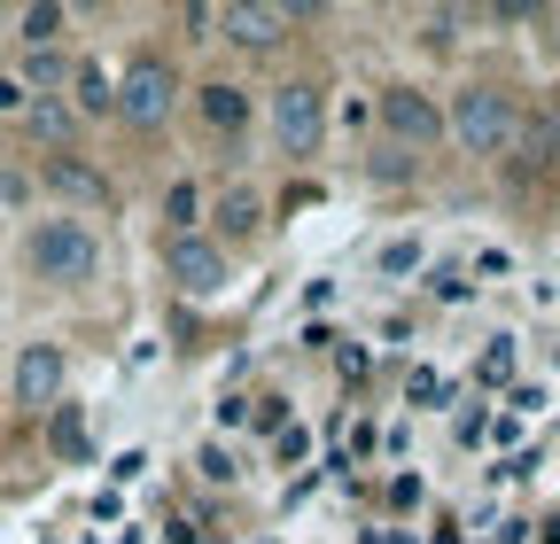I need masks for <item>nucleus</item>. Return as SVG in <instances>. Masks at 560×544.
I'll use <instances>...</instances> for the list:
<instances>
[{
  "label": "nucleus",
  "mask_w": 560,
  "mask_h": 544,
  "mask_svg": "<svg viewBox=\"0 0 560 544\" xmlns=\"http://www.w3.org/2000/svg\"><path fill=\"white\" fill-rule=\"evenodd\" d=\"M444 125H452V149H467V156H506L522 141V109L506 86H459L444 102Z\"/></svg>",
  "instance_id": "f257e3e1"
},
{
  "label": "nucleus",
  "mask_w": 560,
  "mask_h": 544,
  "mask_svg": "<svg viewBox=\"0 0 560 544\" xmlns=\"http://www.w3.org/2000/svg\"><path fill=\"white\" fill-rule=\"evenodd\" d=\"M195 211H202L195 179H172V194H164V226H172V241H179V234H195Z\"/></svg>",
  "instance_id": "dca6fc26"
},
{
  "label": "nucleus",
  "mask_w": 560,
  "mask_h": 544,
  "mask_svg": "<svg viewBox=\"0 0 560 544\" xmlns=\"http://www.w3.org/2000/svg\"><path fill=\"white\" fill-rule=\"evenodd\" d=\"M70 102H79V117H109V109H117V79L102 71V62H79V79H70Z\"/></svg>",
  "instance_id": "ddd939ff"
},
{
  "label": "nucleus",
  "mask_w": 560,
  "mask_h": 544,
  "mask_svg": "<svg viewBox=\"0 0 560 544\" xmlns=\"http://www.w3.org/2000/svg\"><path fill=\"white\" fill-rule=\"evenodd\" d=\"M195 466L210 474V483H234V474H242V466H234V451H219V444H202V451H195Z\"/></svg>",
  "instance_id": "6ab92c4d"
},
{
  "label": "nucleus",
  "mask_w": 560,
  "mask_h": 544,
  "mask_svg": "<svg viewBox=\"0 0 560 544\" xmlns=\"http://www.w3.org/2000/svg\"><path fill=\"white\" fill-rule=\"evenodd\" d=\"M24 125H32V141H39L47 156H70V132H79V109L47 94V102H32V109H24Z\"/></svg>",
  "instance_id": "9b49d317"
},
{
  "label": "nucleus",
  "mask_w": 560,
  "mask_h": 544,
  "mask_svg": "<svg viewBox=\"0 0 560 544\" xmlns=\"http://www.w3.org/2000/svg\"><path fill=\"white\" fill-rule=\"evenodd\" d=\"M24 264H32V281L86 288L94 272H102V241H94V226H79V218H32V234H24Z\"/></svg>",
  "instance_id": "f03ea898"
},
{
  "label": "nucleus",
  "mask_w": 560,
  "mask_h": 544,
  "mask_svg": "<svg viewBox=\"0 0 560 544\" xmlns=\"http://www.w3.org/2000/svg\"><path fill=\"white\" fill-rule=\"evenodd\" d=\"M195 109H202L210 132H242V125H249V86H234V79H202V86H195Z\"/></svg>",
  "instance_id": "9d476101"
},
{
  "label": "nucleus",
  "mask_w": 560,
  "mask_h": 544,
  "mask_svg": "<svg viewBox=\"0 0 560 544\" xmlns=\"http://www.w3.org/2000/svg\"><path fill=\"white\" fill-rule=\"evenodd\" d=\"M39 179H47L62 202H86V211H109V179H102L94 164H79V156H47V164H39Z\"/></svg>",
  "instance_id": "1a4fd4ad"
},
{
  "label": "nucleus",
  "mask_w": 560,
  "mask_h": 544,
  "mask_svg": "<svg viewBox=\"0 0 560 544\" xmlns=\"http://www.w3.org/2000/svg\"><path fill=\"white\" fill-rule=\"evenodd\" d=\"M62 343H24L16 351V404L24 413H55L62 404Z\"/></svg>",
  "instance_id": "0eeeda50"
},
{
  "label": "nucleus",
  "mask_w": 560,
  "mask_h": 544,
  "mask_svg": "<svg viewBox=\"0 0 560 544\" xmlns=\"http://www.w3.org/2000/svg\"><path fill=\"white\" fill-rule=\"evenodd\" d=\"M412 264H420V241H389L382 249V272H412Z\"/></svg>",
  "instance_id": "aec40b11"
},
{
  "label": "nucleus",
  "mask_w": 560,
  "mask_h": 544,
  "mask_svg": "<svg viewBox=\"0 0 560 544\" xmlns=\"http://www.w3.org/2000/svg\"><path fill=\"white\" fill-rule=\"evenodd\" d=\"M249 421V397H219V428H242Z\"/></svg>",
  "instance_id": "412c9836"
},
{
  "label": "nucleus",
  "mask_w": 560,
  "mask_h": 544,
  "mask_svg": "<svg viewBox=\"0 0 560 544\" xmlns=\"http://www.w3.org/2000/svg\"><path fill=\"white\" fill-rule=\"evenodd\" d=\"M47 436H55L62 459H86V421H79V404H55V413H47Z\"/></svg>",
  "instance_id": "2eb2a0df"
},
{
  "label": "nucleus",
  "mask_w": 560,
  "mask_h": 544,
  "mask_svg": "<svg viewBox=\"0 0 560 544\" xmlns=\"http://www.w3.org/2000/svg\"><path fill=\"white\" fill-rule=\"evenodd\" d=\"M172 109H179V71H172L156 47H140L125 71H117V117H125L132 132H156Z\"/></svg>",
  "instance_id": "7ed1b4c3"
},
{
  "label": "nucleus",
  "mask_w": 560,
  "mask_h": 544,
  "mask_svg": "<svg viewBox=\"0 0 560 544\" xmlns=\"http://www.w3.org/2000/svg\"><path fill=\"white\" fill-rule=\"evenodd\" d=\"M62 24H70V9L39 0V9H24V24H16V32H24V47H55V32H62Z\"/></svg>",
  "instance_id": "f3484780"
},
{
  "label": "nucleus",
  "mask_w": 560,
  "mask_h": 544,
  "mask_svg": "<svg viewBox=\"0 0 560 544\" xmlns=\"http://www.w3.org/2000/svg\"><path fill=\"white\" fill-rule=\"evenodd\" d=\"M506 381H514V343L499 334V343L482 351V389H506Z\"/></svg>",
  "instance_id": "a211bd4d"
},
{
  "label": "nucleus",
  "mask_w": 560,
  "mask_h": 544,
  "mask_svg": "<svg viewBox=\"0 0 560 544\" xmlns=\"http://www.w3.org/2000/svg\"><path fill=\"white\" fill-rule=\"evenodd\" d=\"M289 24H296V9H265V0H226V9H219V32H226L234 47H249V55L280 47V39H289Z\"/></svg>",
  "instance_id": "6e6552de"
},
{
  "label": "nucleus",
  "mask_w": 560,
  "mask_h": 544,
  "mask_svg": "<svg viewBox=\"0 0 560 544\" xmlns=\"http://www.w3.org/2000/svg\"><path fill=\"white\" fill-rule=\"evenodd\" d=\"M382 125H389V149H405V156H429L436 141H452L444 109L420 94V86H389L382 94Z\"/></svg>",
  "instance_id": "39448f33"
},
{
  "label": "nucleus",
  "mask_w": 560,
  "mask_h": 544,
  "mask_svg": "<svg viewBox=\"0 0 560 544\" xmlns=\"http://www.w3.org/2000/svg\"><path fill=\"white\" fill-rule=\"evenodd\" d=\"M552 62H560V9H552Z\"/></svg>",
  "instance_id": "4be33fe9"
},
{
  "label": "nucleus",
  "mask_w": 560,
  "mask_h": 544,
  "mask_svg": "<svg viewBox=\"0 0 560 544\" xmlns=\"http://www.w3.org/2000/svg\"><path fill=\"white\" fill-rule=\"evenodd\" d=\"M265 125H272L280 156L312 164V156H319V141H327V102H319V86H304V79L272 86V102H265Z\"/></svg>",
  "instance_id": "20e7f679"
},
{
  "label": "nucleus",
  "mask_w": 560,
  "mask_h": 544,
  "mask_svg": "<svg viewBox=\"0 0 560 544\" xmlns=\"http://www.w3.org/2000/svg\"><path fill=\"white\" fill-rule=\"evenodd\" d=\"M164 281L179 296H219L226 288V241H202V234L164 241Z\"/></svg>",
  "instance_id": "423d86ee"
},
{
  "label": "nucleus",
  "mask_w": 560,
  "mask_h": 544,
  "mask_svg": "<svg viewBox=\"0 0 560 544\" xmlns=\"http://www.w3.org/2000/svg\"><path fill=\"white\" fill-rule=\"evenodd\" d=\"M522 149H529V164H560V109L522 125Z\"/></svg>",
  "instance_id": "4468645a"
},
{
  "label": "nucleus",
  "mask_w": 560,
  "mask_h": 544,
  "mask_svg": "<svg viewBox=\"0 0 560 544\" xmlns=\"http://www.w3.org/2000/svg\"><path fill=\"white\" fill-rule=\"evenodd\" d=\"M257 226H265V202H257L249 187H226V194H219V241H249Z\"/></svg>",
  "instance_id": "f8f14e48"
}]
</instances>
